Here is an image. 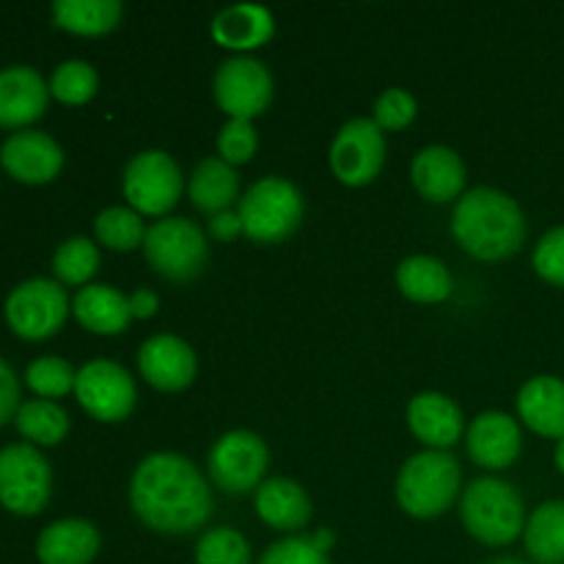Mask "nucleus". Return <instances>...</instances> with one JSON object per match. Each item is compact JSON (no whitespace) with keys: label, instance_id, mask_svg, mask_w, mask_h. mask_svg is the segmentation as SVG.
<instances>
[{"label":"nucleus","instance_id":"obj_19","mask_svg":"<svg viewBox=\"0 0 564 564\" xmlns=\"http://www.w3.org/2000/svg\"><path fill=\"white\" fill-rule=\"evenodd\" d=\"M97 527L86 518H64L42 529L36 540V556L42 564H91L99 554Z\"/></svg>","mask_w":564,"mask_h":564},{"label":"nucleus","instance_id":"obj_32","mask_svg":"<svg viewBox=\"0 0 564 564\" xmlns=\"http://www.w3.org/2000/svg\"><path fill=\"white\" fill-rule=\"evenodd\" d=\"M99 75L88 61L69 58L58 64L50 77V94L66 105H83L97 94Z\"/></svg>","mask_w":564,"mask_h":564},{"label":"nucleus","instance_id":"obj_25","mask_svg":"<svg viewBox=\"0 0 564 564\" xmlns=\"http://www.w3.org/2000/svg\"><path fill=\"white\" fill-rule=\"evenodd\" d=\"M193 198V207L207 215H218L231 209L240 193V176L235 165L226 163L224 158H207L193 169L191 185H187Z\"/></svg>","mask_w":564,"mask_h":564},{"label":"nucleus","instance_id":"obj_35","mask_svg":"<svg viewBox=\"0 0 564 564\" xmlns=\"http://www.w3.org/2000/svg\"><path fill=\"white\" fill-rule=\"evenodd\" d=\"M334 538L319 532L317 538H284L270 545L259 564H330L325 551L330 549Z\"/></svg>","mask_w":564,"mask_h":564},{"label":"nucleus","instance_id":"obj_29","mask_svg":"<svg viewBox=\"0 0 564 564\" xmlns=\"http://www.w3.org/2000/svg\"><path fill=\"white\" fill-rule=\"evenodd\" d=\"M14 424L33 444L53 446L69 433V413L53 400H28L17 411Z\"/></svg>","mask_w":564,"mask_h":564},{"label":"nucleus","instance_id":"obj_30","mask_svg":"<svg viewBox=\"0 0 564 564\" xmlns=\"http://www.w3.org/2000/svg\"><path fill=\"white\" fill-rule=\"evenodd\" d=\"M94 231H97L99 242L116 248V251H132L147 240V226H143L141 215L130 207L102 209L94 220Z\"/></svg>","mask_w":564,"mask_h":564},{"label":"nucleus","instance_id":"obj_4","mask_svg":"<svg viewBox=\"0 0 564 564\" xmlns=\"http://www.w3.org/2000/svg\"><path fill=\"white\" fill-rule=\"evenodd\" d=\"M463 527L485 545H510L527 529V507L510 482L496 477L474 479L463 490Z\"/></svg>","mask_w":564,"mask_h":564},{"label":"nucleus","instance_id":"obj_36","mask_svg":"<svg viewBox=\"0 0 564 564\" xmlns=\"http://www.w3.org/2000/svg\"><path fill=\"white\" fill-rule=\"evenodd\" d=\"M419 102L411 91L405 88H386L375 102V124L380 130H402L416 119Z\"/></svg>","mask_w":564,"mask_h":564},{"label":"nucleus","instance_id":"obj_10","mask_svg":"<svg viewBox=\"0 0 564 564\" xmlns=\"http://www.w3.org/2000/svg\"><path fill=\"white\" fill-rule=\"evenodd\" d=\"M268 446L251 430H231L209 452V477L226 494H248L264 482Z\"/></svg>","mask_w":564,"mask_h":564},{"label":"nucleus","instance_id":"obj_8","mask_svg":"<svg viewBox=\"0 0 564 564\" xmlns=\"http://www.w3.org/2000/svg\"><path fill=\"white\" fill-rule=\"evenodd\" d=\"M124 198L138 215H165L176 207L182 196V171L176 160L163 149H147L127 163Z\"/></svg>","mask_w":564,"mask_h":564},{"label":"nucleus","instance_id":"obj_5","mask_svg":"<svg viewBox=\"0 0 564 564\" xmlns=\"http://www.w3.org/2000/svg\"><path fill=\"white\" fill-rule=\"evenodd\" d=\"M242 231L257 242H281L301 226L303 196L295 182L264 176L253 182L240 202Z\"/></svg>","mask_w":564,"mask_h":564},{"label":"nucleus","instance_id":"obj_17","mask_svg":"<svg viewBox=\"0 0 564 564\" xmlns=\"http://www.w3.org/2000/svg\"><path fill=\"white\" fill-rule=\"evenodd\" d=\"M408 427L430 449H449L463 435V411L455 400L438 391H422L408 405Z\"/></svg>","mask_w":564,"mask_h":564},{"label":"nucleus","instance_id":"obj_42","mask_svg":"<svg viewBox=\"0 0 564 564\" xmlns=\"http://www.w3.org/2000/svg\"><path fill=\"white\" fill-rule=\"evenodd\" d=\"M554 463H556V468H560V471L564 474V438L556 441V449H554Z\"/></svg>","mask_w":564,"mask_h":564},{"label":"nucleus","instance_id":"obj_37","mask_svg":"<svg viewBox=\"0 0 564 564\" xmlns=\"http://www.w3.org/2000/svg\"><path fill=\"white\" fill-rule=\"evenodd\" d=\"M259 138L248 119H229L218 132V152L229 165L248 163L257 154Z\"/></svg>","mask_w":564,"mask_h":564},{"label":"nucleus","instance_id":"obj_13","mask_svg":"<svg viewBox=\"0 0 564 564\" xmlns=\"http://www.w3.org/2000/svg\"><path fill=\"white\" fill-rule=\"evenodd\" d=\"M386 163V138L375 119H350L330 143V169L345 185H367Z\"/></svg>","mask_w":564,"mask_h":564},{"label":"nucleus","instance_id":"obj_22","mask_svg":"<svg viewBox=\"0 0 564 564\" xmlns=\"http://www.w3.org/2000/svg\"><path fill=\"white\" fill-rule=\"evenodd\" d=\"M257 516L275 532H297L312 521V499L295 479H264L257 488Z\"/></svg>","mask_w":564,"mask_h":564},{"label":"nucleus","instance_id":"obj_43","mask_svg":"<svg viewBox=\"0 0 564 564\" xmlns=\"http://www.w3.org/2000/svg\"><path fill=\"white\" fill-rule=\"evenodd\" d=\"M488 564H527L523 560H516V556H501V560H494Z\"/></svg>","mask_w":564,"mask_h":564},{"label":"nucleus","instance_id":"obj_31","mask_svg":"<svg viewBox=\"0 0 564 564\" xmlns=\"http://www.w3.org/2000/svg\"><path fill=\"white\" fill-rule=\"evenodd\" d=\"M99 268V248L88 237H69L53 253V273L61 284H86Z\"/></svg>","mask_w":564,"mask_h":564},{"label":"nucleus","instance_id":"obj_38","mask_svg":"<svg viewBox=\"0 0 564 564\" xmlns=\"http://www.w3.org/2000/svg\"><path fill=\"white\" fill-rule=\"evenodd\" d=\"M532 264L540 279L554 286H564V224L540 237L532 253Z\"/></svg>","mask_w":564,"mask_h":564},{"label":"nucleus","instance_id":"obj_9","mask_svg":"<svg viewBox=\"0 0 564 564\" xmlns=\"http://www.w3.org/2000/svg\"><path fill=\"white\" fill-rule=\"evenodd\" d=\"M69 295L53 279H28L6 297V323L22 339H47L64 325Z\"/></svg>","mask_w":564,"mask_h":564},{"label":"nucleus","instance_id":"obj_14","mask_svg":"<svg viewBox=\"0 0 564 564\" xmlns=\"http://www.w3.org/2000/svg\"><path fill=\"white\" fill-rule=\"evenodd\" d=\"M143 380L160 391H182L196 380L198 358L185 339L174 334L152 336L138 350Z\"/></svg>","mask_w":564,"mask_h":564},{"label":"nucleus","instance_id":"obj_41","mask_svg":"<svg viewBox=\"0 0 564 564\" xmlns=\"http://www.w3.org/2000/svg\"><path fill=\"white\" fill-rule=\"evenodd\" d=\"M158 306H160V297L154 295L152 290H149V286H141V290H135L130 295V312H132V317H138V319H147V317H152L154 312H158Z\"/></svg>","mask_w":564,"mask_h":564},{"label":"nucleus","instance_id":"obj_18","mask_svg":"<svg viewBox=\"0 0 564 564\" xmlns=\"http://www.w3.org/2000/svg\"><path fill=\"white\" fill-rule=\"evenodd\" d=\"M50 83L33 66L14 64L0 69V124L22 127L36 121L47 108Z\"/></svg>","mask_w":564,"mask_h":564},{"label":"nucleus","instance_id":"obj_2","mask_svg":"<svg viewBox=\"0 0 564 564\" xmlns=\"http://www.w3.org/2000/svg\"><path fill=\"white\" fill-rule=\"evenodd\" d=\"M527 215L510 193L499 187H474L452 213V235L471 257L499 262L521 251L527 240Z\"/></svg>","mask_w":564,"mask_h":564},{"label":"nucleus","instance_id":"obj_23","mask_svg":"<svg viewBox=\"0 0 564 564\" xmlns=\"http://www.w3.org/2000/svg\"><path fill=\"white\" fill-rule=\"evenodd\" d=\"M275 33V20L268 6L235 3L218 11L213 20L215 42L231 50H253Z\"/></svg>","mask_w":564,"mask_h":564},{"label":"nucleus","instance_id":"obj_39","mask_svg":"<svg viewBox=\"0 0 564 564\" xmlns=\"http://www.w3.org/2000/svg\"><path fill=\"white\" fill-rule=\"evenodd\" d=\"M17 411H20V383L14 369L0 358V424L14 419Z\"/></svg>","mask_w":564,"mask_h":564},{"label":"nucleus","instance_id":"obj_6","mask_svg":"<svg viewBox=\"0 0 564 564\" xmlns=\"http://www.w3.org/2000/svg\"><path fill=\"white\" fill-rule=\"evenodd\" d=\"M143 253H147V262L165 279L191 281L207 264L209 246L196 220L174 215L147 229Z\"/></svg>","mask_w":564,"mask_h":564},{"label":"nucleus","instance_id":"obj_15","mask_svg":"<svg viewBox=\"0 0 564 564\" xmlns=\"http://www.w3.org/2000/svg\"><path fill=\"white\" fill-rule=\"evenodd\" d=\"M0 163L14 180L42 185L58 176L64 165V149L42 130H17L0 147Z\"/></svg>","mask_w":564,"mask_h":564},{"label":"nucleus","instance_id":"obj_21","mask_svg":"<svg viewBox=\"0 0 564 564\" xmlns=\"http://www.w3.org/2000/svg\"><path fill=\"white\" fill-rule=\"evenodd\" d=\"M518 413L543 438H564V380L554 375L527 380L518 391Z\"/></svg>","mask_w":564,"mask_h":564},{"label":"nucleus","instance_id":"obj_7","mask_svg":"<svg viewBox=\"0 0 564 564\" xmlns=\"http://www.w3.org/2000/svg\"><path fill=\"white\" fill-rule=\"evenodd\" d=\"M53 494V471L36 446L9 444L0 449V505L17 516H36Z\"/></svg>","mask_w":564,"mask_h":564},{"label":"nucleus","instance_id":"obj_33","mask_svg":"<svg viewBox=\"0 0 564 564\" xmlns=\"http://www.w3.org/2000/svg\"><path fill=\"white\" fill-rule=\"evenodd\" d=\"M25 380L33 391L39 394V400H53L55 397H64L75 389L77 372L69 361L58 356H42L33 358L25 369Z\"/></svg>","mask_w":564,"mask_h":564},{"label":"nucleus","instance_id":"obj_16","mask_svg":"<svg viewBox=\"0 0 564 564\" xmlns=\"http://www.w3.org/2000/svg\"><path fill=\"white\" fill-rule=\"evenodd\" d=\"M466 446L477 466L490 468V471L510 468L521 455V424L510 413L485 411L468 427Z\"/></svg>","mask_w":564,"mask_h":564},{"label":"nucleus","instance_id":"obj_24","mask_svg":"<svg viewBox=\"0 0 564 564\" xmlns=\"http://www.w3.org/2000/svg\"><path fill=\"white\" fill-rule=\"evenodd\" d=\"M77 323L94 334H121L130 325V297L110 284H86L72 303Z\"/></svg>","mask_w":564,"mask_h":564},{"label":"nucleus","instance_id":"obj_3","mask_svg":"<svg viewBox=\"0 0 564 564\" xmlns=\"http://www.w3.org/2000/svg\"><path fill=\"white\" fill-rule=\"evenodd\" d=\"M460 485L463 468L457 457L444 449H427L408 457L397 477L394 494L408 516L435 518L455 505Z\"/></svg>","mask_w":564,"mask_h":564},{"label":"nucleus","instance_id":"obj_34","mask_svg":"<svg viewBox=\"0 0 564 564\" xmlns=\"http://www.w3.org/2000/svg\"><path fill=\"white\" fill-rule=\"evenodd\" d=\"M196 564H251V545L231 527L209 529L196 543Z\"/></svg>","mask_w":564,"mask_h":564},{"label":"nucleus","instance_id":"obj_27","mask_svg":"<svg viewBox=\"0 0 564 564\" xmlns=\"http://www.w3.org/2000/svg\"><path fill=\"white\" fill-rule=\"evenodd\" d=\"M527 551L538 564H564V501L551 499L534 507L523 529Z\"/></svg>","mask_w":564,"mask_h":564},{"label":"nucleus","instance_id":"obj_26","mask_svg":"<svg viewBox=\"0 0 564 564\" xmlns=\"http://www.w3.org/2000/svg\"><path fill=\"white\" fill-rule=\"evenodd\" d=\"M397 286L411 301L438 303L452 295L455 281H452L449 268L441 259L416 253V257H408L400 262V268H397Z\"/></svg>","mask_w":564,"mask_h":564},{"label":"nucleus","instance_id":"obj_40","mask_svg":"<svg viewBox=\"0 0 564 564\" xmlns=\"http://www.w3.org/2000/svg\"><path fill=\"white\" fill-rule=\"evenodd\" d=\"M242 231V218L235 209H224V213L209 218V235L220 242H231Z\"/></svg>","mask_w":564,"mask_h":564},{"label":"nucleus","instance_id":"obj_11","mask_svg":"<svg viewBox=\"0 0 564 564\" xmlns=\"http://www.w3.org/2000/svg\"><path fill=\"white\" fill-rule=\"evenodd\" d=\"M213 91L229 119L251 121L273 99V75L251 55H231L215 72Z\"/></svg>","mask_w":564,"mask_h":564},{"label":"nucleus","instance_id":"obj_28","mask_svg":"<svg viewBox=\"0 0 564 564\" xmlns=\"http://www.w3.org/2000/svg\"><path fill=\"white\" fill-rule=\"evenodd\" d=\"M124 6L119 0H55L53 20L61 28L83 36H99L121 22Z\"/></svg>","mask_w":564,"mask_h":564},{"label":"nucleus","instance_id":"obj_12","mask_svg":"<svg viewBox=\"0 0 564 564\" xmlns=\"http://www.w3.org/2000/svg\"><path fill=\"white\" fill-rule=\"evenodd\" d=\"M77 402L99 422H121L135 408V380L121 364L97 358L77 369Z\"/></svg>","mask_w":564,"mask_h":564},{"label":"nucleus","instance_id":"obj_1","mask_svg":"<svg viewBox=\"0 0 564 564\" xmlns=\"http://www.w3.org/2000/svg\"><path fill=\"white\" fill-rule=\"evenodd\" d=\"M130 501L135 516L160 534H193L213 518L207 479L176 452H154L138 463Z\"/></svg>","mask_w":564,"mask_h":564},{"label":"nucleus","instance_id":"obj_20","mask_svg":"<svg viewBox=\"0 0 564 564\" xmlns=\"http://www.w3.org/2000/svg\"><path fill=\"white\" fill-rule=\"evenodd\" d=\"M411 176L416 191L430 202H452L466 185V163L452 147H424L413 158Z\"/></svg>","mask_w":564,"mask_h":564}]
</instances>
